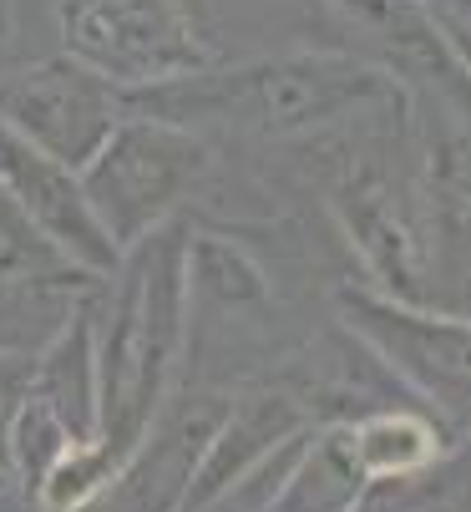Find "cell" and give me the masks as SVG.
Segmentation results:
<instances>
[{
  "label": "cell",
  "instance_id": "11",
  "mask_svg": "<svg viewBox=\"0 0 471 512\" xmlns=\"http://www.w3.org/2000/svg\"><path fill=\"white\" fill-rule=\"evenodd\" d=\"M355 467L370 487H396L421 477L426 467H436L451 447V436L436 426L431 411H421L416 401H390L375 406L355 421H345Z\"/></svg>",
  "mask_w": 471,
  "mask_h": 512
},
{
  "label": "cell",
  "instance_id": "8",
  "mask_svg": "<svg viewBox=\"0 0 471 512\" xmlns=\"http://www.w3.org/2000/svg\"><path fill=\"white\" fill-rule=\"evenodd\" d=\"M0 193L26 218V224L71 264L97 279H112L122 264V249L107 239L102 218L87 203L82 173L56 163L51 153L31 148L26 137L0 127Z\"/></svg>",
  "mask_w": 471,
  "mask_h": 512
},
{
  "label": "cell",
  "instance_id": "13",
  "mask_svg": "<svg viewBox=\"0 0 471 512\" xmlns=\"http://www.w3.org/2000/svg\"><path fill=\"white\" fill-rule=\"evenodd\" d=\"M436 21H441L446 46L456 51V61H461V71H466V82H471V26H466V21H456V16H446V11H436Z\"/></svg>",
  "mask_w": 471,
  "mask_h": 512
},
{
  "label": "cell",
  "instance_id": "3",
  "mask_svg": "<svg viewBox=\"0 0 471 512\" xmlns=\"http://www.w3.org/2000/svg\"><path fill=\"white\" fill-rule=\"evenodd\" d=\"M61 56L122 97L218 66V46L188 0H56Z\"/></svg>",
  "mask_w": 471,
  "mask_h": 512
},
{
  "label": "cell",
  "instance_id": "10",
  "mask_svg": "<svg viewBox=\"0 0 471 512\" xmlns=\"http://www.w3.org/2000/svg\"><path fill=\"white\" fill-rule=\"evenodd\" d=\"M102 284L107 279H97L87 269H71V264L0 279V355L41 360L76 320L97 305Z\"/></svg>",
  "mask_w": 471,
  "mask_h": 512
},
{
  "label": "cell",
  "instance_id": "5",
  "mask_svg": "<svg viewBox=\"0 0 471 512\" xmlns=\"http://www.w3.org/2000/svg\"><path fill=\"white\" fill-rule=\"evenodd\" d=\"M218 148L173 122L157 117H122V127L107 137V148L82 168V188L92 213L102 218L107 239L127 254L147 234H157L173 218H188L198 203Z\"/></svg>",
  "mask_w": 471,
  "mask_h": 512
},
{
  "label": "cell",
  "instance_id": "14",
  "mask_svg": "<svg viewBox=\"0 0 471 512\" xmlns=\"http://www.w3.org/2000/svg\"><path fill=\"white\" fill-rule=\"evenodd\" d=\"M431 11H446V16H456V21H466L471 26V0H426Z\"/></svg>",
  "mask_w": 471,
  "mask_h": 512
},
{
  "label": "cell",
  "instance_id": "7",
  "mask_svg": "<svg viewBox=\"0 0 471 512\" xmlns=\"http://www.w3.org/2000/svg\"><path fill=\"white\" fill-rule=\"evenodd\" d=\"M233 411L228 386H193L183 381L163 411L152 416L142 442L127 452L117 482L97 497L92 512H183L193 477L218 442V431Z\"/></svg>",
  "mask_w": 471,
  "mask_h": 512
},
{
  "label": "cell",
  "instance_id": "12",
  "mask_svg": "<svg viewBox=\"0 0 471 512\" xmlns=\"http://www.w3.org/2000/svg\"><path fill=\"white\" fill-rule=\"evenodd\" d=\"M97 310V305H92ZM92 310L76 320L31 371V396L76 436H97V350H92Z\"/></svg>",
  "mask_w": 471,
  "mask_h": 512
},
{
  "label": "cell",
  "instance_id": "2",
  "mask_svg": "<svg viewBox=\"0 0 471 512\" xmlns=\"http://www.w3.org/2000/svg\"><path fill=\"white\" fill-rule=\"evenodd\" d=\"M188 229L173 218L132 244L92 310L97 350V442L122 462L152 416L183 386L188 360Z\"/></svg>",
  "mask_w": 471,
  "mask_h": 512
},
{
  "label": "cell",
  "instance_id": "6",
  "mask_svg": "<svg viewBox=\"0 0 471 512\" xmlns=\"http://www.w3.org/2000/svg\"><path fill=\"white\" fill-rule=\"evenodd\" d=\"M122 92L97 82L66 56H41L0 71V127L82 173L122 127Z\"/></svg>",
  "mask_w": 471,
  "mask_h": 512
},
{
  "label": "cell",
  "instance_id": "1",
  "mask_svg": "<svg viewBox=\"0 0 471 512\" xmlns=\"http://www.w3.org/2000/svg\"><path fill=\"white\" fill-rule=\"evenodd\" d=\"M132 117L173 122L213 148L249 142V148H299L365 112L411 107V92L370 56L345 51H284L244 66H208L198 77L122 97Z\"/></svg>",
  "mask_w": 471,
  "mask_h": 512
},
{
  "label": "cell",
  "instance_id": "4",
  "mask_svg": "<svg viewBox=\"0 0 471 512\" xmlns=\"http://www.w3.org/2000/svg\"><path fill=\"white\" fill-rule=\"evenodd\" d=\"M335 310L451 442L471 436V315L390 300L360 279L335 284Z\"/></svg>",
  "mask_w": 471,
  "mask_h": 512
},
{
  "label": "cell",
  "instance_id": "15",
  "mask_svg": "<svg viewBox=\"0 0 471 512\" xmlns=\"http://www.w3.org/2000/svg\"><path fill=\"white\" fill-rule=\"evenodd\" d=\"M11 41V0H0V46Z\"/></svg>",
  "mask_w": 471,
  "mask_h": 512
},
{
  "label": "cell",
  "instance_id": "9",
  "mask_svg": "<svg viewBox=\"0 0 471 512\" xmlns=\"http://www.w3.org/2000/svg\"><path fill=\"white\" fill-rule=\"evenodd\" d=\"M325 11L370 41V61L385 66L411 97H436L471 112V82L426 0H325Z\"/></svg>",
  "mask_w": 471,
  "mask_h": 512
}]
</instances>
